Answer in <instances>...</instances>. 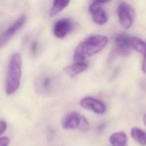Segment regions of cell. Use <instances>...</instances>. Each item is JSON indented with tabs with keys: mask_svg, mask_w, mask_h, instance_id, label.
<instances>
[{
	"mask_svg": "<svg viewBox=\"0 0 146 146\" xmlns=\"http://www.w3.org/2000/svg\"><path fill=\"white\" fill-rule=\"evenodd\" d=\"M108 44V38L104 35H91L78 44L74 51L75 62H85L88 57L99 53Z\"/></svg>",
	"mask_w": 146,
	"mask_h": 146,
	"instance_id": "obj_1",
	"label": "cell"
},
{
	"mask_svg": "<svg viewBox=\"0 0 146 146\" xmlns=\"http://www.w3.org/2000/svg\"><path fill=\"white\" fill-rule=\"evenodd\" d=\"M22 77V57L18 52H14L10 57L6 73L5 92L7 95H13L20 87Z\"/></svg>",
	"mask_w": 146,
	"mask_h": 146,
	"instance_id": "obj_2",
	"label": "cell"
},
{
	"mask_svg": "<svg viewBox=\"0 0 146 146\" xmlns=\"http://www.w3.org/2000/svg\"><path fill=\"white\" fill-rule=\"evenodd\" d=\"M62 127L66 130L79 129L82 132H86L89 130L90 124L83 115L71 112L64 117L62 121Z\"/></svg>",
	"mask_w": 146,
	"mask_h": 146,
	"instance_id": "obj_3",
	"label": "cell"
},
{
	"mask_svg": "<svg viewBox=\"0 0 146 146\" xmlns=\"http://www.w3.org/2000/svg\"><path fill=\"white\" fill-rule=\"evenodd\" d=\"M117 15L119 23L124 29H129L135 19V11L130 4L120 2L117 8Z\"/></svg>",
	"mask_w": 146,
	"mask_h": 146,
	"instance_id": "obj_4",
	"label": "cell"
},
{
	"mask_svg": "<svg viewBox=\"0 0 146 146\" xmlns=\"http://www.w3.org/2000/svg\"><path fill=\"white\" fill-rule=\"evenodd\" d=\"M26 16L25 15H21L17 20H15L8 28H6L0 34V47L4 46L6 43H8V41L22 28L23 25L26 23Z\"/></svg>",
	"mask_w": 146,
	"mask_h": 146,
	"instance_id": "obj_5",
	"label": "cell"
},
{
	"mask_svg": "<svg viewBox=\"0 0 146 146\" xmlns=\"http://www.w3.org/2000/svg\"><path fill=\"white\" fill-rule=\"evenodd\" d=\"M106 3H108V1H94L89 6L92 20L98 25H104L108 21L107 13L102 7V5L106 4Z\"/></svg>",
	"mask_w": 146,
	"mask_h": 146,
	"instance_id": "obj_6",
	"label": "cell"
},
{
	"mask_svg": "<svg viewBox=\"0 0 146 146\" xmlns=\"http://www.w3.org/2000/svg\"><path fill=\"white\" fill-rule=\"evenodd\" d=\"M80 106L84 109L94 112L95 114H104L106 111V105L104 102L94 97H84L80 101Z\"/></svg>",
	"mask_w": 146,
	"mask_h": 146,
	"instance_id": "obj_7",
	"label": "cell"
},
{
	"mask_svg": "<svg viewBox=\"0 0 146 146\" xmlns=\"http://www.w3.org/2000/svg\"><path fill=\"white\" fill-rule=\"evenodd\" d=\"M74 27V22L70 18H63L58 20L53 27V34L57 38H64L70 33Z\"/></svg>",
	"mask_w": 146,
	"mask_h": 146,
	"instance_id": "obj_8",
	"label": "cell"
},
{
	"mask_svg": "<svg viewBox=\"0 0 146 146\" xmlns=\"http://www.w3.org/2000/svg\"><path fill=\"white\" fill-rule=\"evenodd\" d=\"M131 37L127 34H118L115 38V46L117 51L122 55H127L130 52L131 45H130Z\"/></svg>",
	"mask_w": 146,
	"mask_h": 146,
	"instance_id": "obj_9",
	"label": "cell"
},
{
	"mask_svg": "<svg viewBox=\"0 0 146 146\" xmlns=\"http://www.w3.org/2000/svg\"><path fill=\"white\" fill-rule=\"evenodd\" d=\"M87 68L88 64L86 62H74L73 64L65 67L64 72L70 78H74L79 74H81L82 72H84Z\"/></svg>",
	"mask_w": 146,
	"mask_h": 146,
	"instance_id": "obj_10",
	"label": "cell"
},
{
	"mask_svg": "<svg viewBox=\"0 0 146 146\" xmlns=\"http://www.w3.org/2000/svg\"><path fill=\"white\" fill-rule=\"evenodd\" d=\"M109 142L112 146H127L128 137L123 131L114 132L110 135Z\"/></svg>",
	"mask_w": 146,
	"mask_h": 146,
	"instance_id": "obj_11",
	"label": "cell"
},
{
	"mask_svg": "<svg viewBox=\"0 0 146 146\" xmlns=\"http://www.w3.org/2000/svg\"><path fill=\"white\" fill-rule=\"evenodd\" d=\"M131 137L140 144L141 146H146V132L138 127H133L131 129Z\"/></svg>",
	"mask_w": 146,
	"mask_h": 146,
	"instance_id": "obj_12",
	"label": "cell"
},
{
	"mask_svg": "<svg viewBox=\"0 0 146 146\" xmlns=\"http://www.w3.org/2000/svg\"><path fill=\"white\" fill-rule=\"evenodd\" d=\"M69 1H64V0H55L52 4V7L50 9L49 15L51 17L56 16L57 14H59L60 12H62L65 8L69 5Z\"/></svg>",
	"mask_w": 146,
	"mask_h": 146,
	"instance_id": "obj_13",
	"label": "cell"
},
{
	"mask_svg": "<svg viewBox=\"0 0 146 146\" xmlns=\"http://www.w3.org/2000/svg\"><path fill=\"white\" fill-rule=\"evenodd\" d=\"M130 45L132 50H135L137 52L144 55L146 53V41L138 38V37H131L130 39Z\"/></svg>",
	"mask_w": 146,
	"mask_h": 146,
	"instance_id": "obj_14",
	"label": "cell"
},
{
	"mask_svg": "<svg viewBox=\"0 0 146 146\" xmlns=\"http://www.w3.org/2000/svg\"><path fill=\"white\" fill-rule=\"evenodd\" d=\"M10 139L8 137H0V146H9Z\"/></svg>",
	"mask_w": 146,
	"mask_h": 146,
	"instance_id": "obj_15",
	"label": "cell"
},
{
	"mask_svg": "<svg viewBox=\"0 0 146 146\" xmlns=\"http://www.w3.org/2000/svg\"><path fill=\"white\" fill-rule=\"evenodd\" d=\"M6 128H7V123L3 120H0V135L3 134L5 131H6Z\"/></svg>",
	"mask_w": 146,
	"mask_h": 146,
	"instance_id": "obj_16",
	"label": "cell"
},
{
	"mask_svg": "<svg viewBox=\"0 0 146 146\" xmlns=\"http://www.w3.org/2000/svg\"><path fill=\"white\" fill-rule=\"evenodd\" d=\"M142 71L144 74H146V53L143 55V61H142Z\"/></svg>",
	"mask_w": 146,
	"mask_h": 146,
	"instance_id": "obj_17",
	"label": "cell"
},
{
	"mask_svg": "<svg viewBox=\"0 0 146 146\" xmlns=\"http://www.w3.org/2000/svg\"><path fill=\"white\" fill-rule=\"evenodd\" d=\"M143 123H144V125L146 126V114L143 116Z\"/></svg>",
	"mask_w": 146,
	"mask_h": 146,
	"instance_id": "obj_18",
	"label": "cell"
}]
</instances>
